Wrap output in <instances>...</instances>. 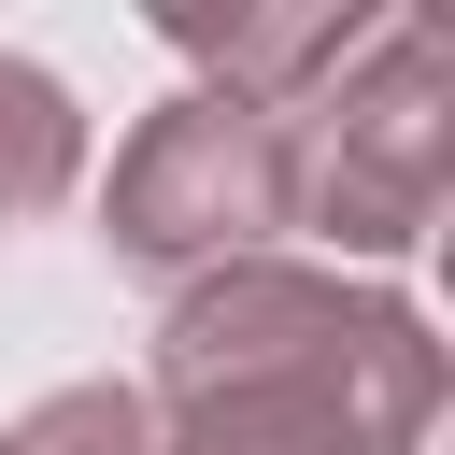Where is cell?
<instances>
[{
  "instance_id": "cell-1",
  "label": "cell",
  "mask_w": 455,
  "mask_h": 455,
  "mask_svg": "<svg viewBox=\"0 0 455 455\" xmlns=\"http://www.w3.org/2000/svg\"><path fill=\"white\" fill-rule=\"evenodd\" d=\"M441 384H455L441 327L398 284L299 270V256L185 284L156 313V370H142L156 412H299L341 455H427L441 441Z\"/></svg>"
},
{
  "instance_id": "cell-2",
  "label": "cell",
  "mask_w": 455,
  "mask_h": 455,
  "mask_svg": "<svg viewBox=\"0 0 455 455\" xmlns=\"http://www.w3.org/2000/svg\"><path fill=\"white\" fill-rule=\"evenodd\" d=\"M299 228L327 256H412L455 199V57L427 14H384L299 114Z\"/></svg>"
},
{
  "instance_id": "cell-3",
  "label": "cell",
  "mask_w": 455,
  "mask_h": 455,
  "mask_svg": "<svg viewBox=\"0 0 455 455\" xmlns=\"http://www.w3.org/2000/svg\"><path fill=\"white\" fill-rule=\"evenodd\" d=\"M284 228H299V142H284V114L185 85V100H156V114L114 142V185H100L114 270H142V284L185 299V284H213V270L284 256Z\"/></svg>"
},
{
  "instance_id": "cell-4",
  "label": "cell",
  "mask_w": 455,
  "mask_h": 455,
  "mask_svg": "<svg viewBox=\"0 0 455 455\" xmlns=\"http://www.w3.org/2000/svg\"><path fill=\"white\" fill-rule=\"evenodd\" d=\"M370 28H384V0H228V14L171 0V14H156V43L199 57V85H213V100H256V114H299Z\"/></svg>"
},
{
  "instance_id": "cell-5",
  "label": "cell",
  "mask_w": 455,
  "mask_h": 455,
  "mask_svg": "<svg viewBox=\"0 0 455 455\" xmlns=\"http://www.w3.org/2000/svg\"><path fill=\"white\" fill-rule=\"evenodd\" d=\"M71 185H85V100L43 57H0V228L57 213Z\"/></svg>"
},
{
  "instance_id": "cell-6",
  "label": "cell",
  "mask_w": 455,
  "mask_h": 455,
  "mask_svg": "<svg viewBox=\"0 0 455 455\" xmlns=\"http://www.w3.org/2000/svg\"><path fill=\"white\" fill-rule=\"evenodd\" d=\"M0 455H171L156 441V398L142 384H57L0 427Z\"/></svg>"
},
{
  "instance_id": "cell-7",
  "label": "cell",
  "mask_w": 455,
  "mask_h": 455,
  "mask_svg": "<svg viewBox=\"0 0 455 455\" xmlns=\"http://www.w3.org/2000/svg\"><path fill=\"white\" fill-rule=\"evenodd\" d=\"M156 441H171V455H341V441L299 427V412H156Z\"/></svg>"
}]
</instances>
